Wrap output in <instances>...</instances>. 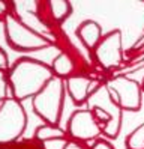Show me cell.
<instances>
[{"instance_id":"2e32d148","label":"cell","mask_w":144,"mask_h":149,"mask_svg":"<svg viewBox=\"0 0 144 149\" xmlns=\"http://www.w3.org/2000/svg\"><path fill=\"white\" fill-rule=\"evenodd\" d=\"M9 57H8V54H6V51L0 47V71H9Z\"/></svg>"},{"instance_id":"277c9868","label":"cell","mask_w":144,"mask_h":149,"mask_svg":"<svg viewBox=\"0 0 144 149\" xmlns=\"http://www.w3.org/2000/svg\"><path fill=\"white\" fill-rule=\"evenodd\" d=\"M27 125V115L20 101L6 98L0 102V143H9L20 137Z\"/></svg>"},{"instance_id":"9c48e42d","label":"cell","mask_w":144,"mask_h":149,"mask_svg":"<svg viewBox=\"0 0 144 149\" xmlns=\"http://www.w3.org/2000/svg\"><path fill=\"white\" fill-rule=\"evenodd\" d=\"M77 36L80 38V41L83 42V45L87 50H95L96 45L99 44V41L102 39V29L96 21L92 20H86L83 21L75 30Z\"/></svg>"},{"instance_id":"5bb4252c","label":"cell","mask_w":144,"mask_h":149,"mask_svg":"<svg viewBox=\"0 0 144 149\" xmlns=\"http://www.w3.org/2000/svg\"><path fill=\"white\" fill-rule=\"evenodd\" d=\"M8 87H9L8 72L6 71H0V102H3L8 98Z\"/></svg>"},{"instance_id":"ac0fdd59","label":"cell","mask_w":144,"mask_h":149,"mask_svg":"<svg viewBox=\"0 0 144 149\" xmlns=\"http://www.w3.org/2000/svg\"><path fill=\"white\" fill-rule=\"evenodd\" d=\"M8 14H9V5L6 2H0V20H5Z\"/></svg>"},{"instance_id":"52a82bcc","label":"cell","mask_w":144,"mask_h":149,"mask_svg":"<svg viewBox=\"0 0 144 149\" xmlns=\"http://www.w3.org/2000/svg\"><path fill=\"white\" fill-rule=\"evenodd\" d=\"M102 133V127L98 124L90 110H77L68 120V134L75 142H89Z\"/></svg>"},{"instance_id":"ba28073f","label":"cell","mask_w":144,"mask_h":149,"mask_svg":"<svg viewBox=\"0 0 144 149\" xmlns=\"http://www.w3.org/2000/svg\"><path fill=\"white\" fill-rule=\"evenodd\" d=\"M65 87L69 95V98L75 106H83L89 101L93 92L99 87L96 81H93L87 75H72L65 80Z\"/></svg>"},{"instance_id":"7c38bea8","label":"cell","mask_w":144,"mask_h":149,"mask_svg":"<svg viewBox=\"0 0 144 149\" xmlns=\"http://www.w3.org/2000/svg\"><path fill=\"white\" fill-rule=\"evenodd\" d=\"M35 139L44 143V142H47V140H53V139H66V134H65V131L59 127L44 124L35 131Z\"/></svg>"},{"instance_id":"8fae6325","label":"cell","mask_w":144,"mask_h":149,"mask_svg":"<svg viewBox=\"0 0 144 149\" xmlns=\"http://www.w3.org/2000/svg\"><path fill=\"white\" fill-rule=\"evenodd\" d=\"M48 9L53 20L62 23L72 14V5L65 0H53V2H48Z\"/></svg>"},{"instance_id":"30bf717a","label":"cell","mask_w":144,"mask_h":149,"mask_svg":"<svg viewBox=\"0 0 144 149\" xmlns=\"http://www.w3.org/2000/svg\"><path fill=\"white\" fill-rule=\"evenodd\" d=\"M51 69L56 77L59 78H66L75 75L74 71H75V62L72 60V57L68 54V53H60L59 56L54 57L53 63H51Z\"/></svg>"},{"instance_id":"8992f818","label":"cell","mask_w":144,"mask_h":149,"mask_svg":"<svg viewBox=\"0 0 144 149\" xmlns=\"http://www.w3.org/2000/svg\"><path fill=\"white\" fill-rule=\"evenodd\" d=\"M95 59L104 69H114L122 63L123 51H122V33L120 30H111L102 36L96 45Z\"/></svg>"},{"instance_id":"5b68a950","label":"cell","mask_w":144,"mask_h":149,"mask_svg":"<svg viewBox=\"0 0 144 149\" xmlns=\"http://www.w3.org/2000/svg\"><path fill=\"white\" fill-rule=\"evenodd\" d=\"M107 89L110 92L113 101L122 110L137 111L141 109V87L140 84L131 78L119 75L108 81Z\"/></svg>"},{"instance_id":"ffe728a7","label":"cell","mask_w":144,"mask_h":149,"mask_svg":"<svg viewBox=\"0 0 144 149\" xmlns=\"http://www.w3.org/2000/svg\"><path fill=\"white\" fill-rule=\"evenodd\" d=\"M143 89H144V80H143Z\"/></svg>"},{"instance_id":"4fadbf2b","label":"cell","mask_w":144,"mask_h":149,"mask_svg":"<svg viewBox=\"0 0 144 149\" xmlns=\"http://www.w3.org/2000/svg\"><path fill=\"white\" fill-rule=\"evenodd\" d=\"M126 146L129 149H144V124L129 134V137L126 139Z\"/></svg>"},{"instance_id":"9a60e30c","label":"cell","mask_w":144,"mask_h":149,"mask_svg":"<svg viewBox=\"0 0 144 149\" xmlns=\"http://www.w3.org/2000/svg\"><path fill=\"white\" fill-rule=\"evenodd\" d=\"M69 142L68 139H53V140H47L42 143L44 149H65L66 143Z\"/></svg>"},{"instance_id":"7a4b0ae2","label":"cell","mask_w":144,"mask_h":149,"mask_svg":"<svg viewBox=\"0 0 144 149\" xmlns=\"http://www.w3.org/2000/svg\"><path fill=\"white\" fill-rule=\"evenodd\" d=\"M65 80L54 75L47 83V86L32 100L35 113L47 125H59L63 111V104H65Z\"/></svg>"},{"instance_id":"6da1fadb","label":"cell","mask_w":144,"mask_h":149,"mask_svg":"<svg viewBox=\"0 0 144 149\" xmlns=\"http://www.w3.org/2000/svg\"><path fill=\"white\" fill-rule=\"evenodd\" d=\"M53 77L54 72L50 65L30 57L18 59L8 71L12 98L20 102L23 100L35 98Z\"/></svg>"},{"instance_id":"e0dca14e","label":"cell","mask_w":144,"mask_h":149,"mask_svg":"<svg viewBox=\"0 0 144 149\" xmlns=\"http://www.w3.org/2000/svg\"><path fill=\"white\" fill-rule=\"evenodd\" d=\"M92 149H114V146L110 145L108 142H105V140H98V142H95V145L92 146Z\"/></svg>"},{"instance_id":"d6986e66","label":"cell","mask_w":144,"mask_h":149,"mask_svg":"<svg viewBox=\"0 0 144 149\" xmlns=\"http://www.w3.org/2000/svg\"><path fill=\"white\" fill-rule=\"evenodd\" d=\"M65 149H86L83 145H81L80 142H75V140H69V142L66 143Z\"/></svg>"},{"instance_id":"3957f363","label":"cell","mask_w":144,"mask_h":149,"mask_svg":"<svg viewBox=\"0 0 144 149\" xmlns=\"http://www.w3.org/2000/svg\"><path fill=\"white\" fill-rule=\"evenodd\" d=\"M3 21H5L6 42L15 51H38L51 45V42L44 35L35 32L29 26H26L12 12H9Z\"/></svg>"}]
</instances>
